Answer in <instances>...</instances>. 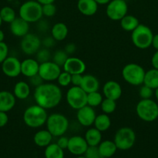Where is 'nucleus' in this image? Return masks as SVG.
Masks as SVG:
<instances>
[{
  "instance_id": "f257e3e1",
  "label": "nucleus",
  "mask_w": 158,
  "mask_h": 158,
  "mask_svg": "<svg viewBox=\"0 0 158 158\" xmlns=\"http://www.w3.org/2000/svg\"><path fill=\"white\" fill-rule=\"evenodd\" d=\"M33 98L36 103L44 109H53L60 104L62 100V91L58 85L52 83H43L35 88Z\"/></svg>"
},
{
  "instance_id": "f03ea898",
  "label": "nucleus",
  "mask_w": 158,
  "mask_h": 158,
  "mask_svg": "<svg viewBox=\"0 0 158 158\" xmlns=\"http://www.w3.org/2000/svg\"><path fill=\"white\" fill-rule=\"evenodd\" d=\"M48 114L46 110L36 103L29 106L23 113V122L30 128H38L46 124Z\"/></svg>"
},
{
  "instance_id": "7ed1b4c3",
  "label": "nucleus",
  "mask_w": 158,
  "mask_h": 158,
  "mask_svg": "<svg viewBox=\"0 0 158 158\" xmlns=\"http://www.w3.org/2000/svg\"><path fill=\"white\" fill-rule=\"evenodd\" d=\"M20 18L29 23H37L40 21L43 15L42 5L37 0H29L20 6L19 9Z\"/></svg>"
},
{
  "instance_id": "20e7f679",
  "label": "nucleus",
  "mask_w": 158,
  "mask_h": 158,
  "mask_svg": "<svg viewBox=\"0 0 158 158\" xmlns=\"http://www.w3.org/2000/svg\"><path fill=\"white\" fill-rule=\"evenodd\" d=\"M136 113L143 121L153 122L158 118V104L152 99H141L136 106Z\"/></svg>"
},
{
  "instance_id": "39448f33",
  "label": "nucleus",
  "mask_w": 158,
  "mask_h": 158,
  "mask_svg": "<svg viewBox=\"0 0 158 158\" xmlns=\"http://www.w3.org/2000/svg\"><path fill=\"white\" fill-rule=\"evenodd\" d=\"M46 130L53 137L63 136L69 128V121L66 116L59 113H54L48 116L46 122Z\"/></svg>"
},
{
  "instance_id": "423d86ee",
  "label": "nucleus",
  "mask_w": 158,
  "mask_h": 158,
  "mask_svg": "<svg viewBox=\"0 0 158 158\" xmlns=\"http://www.w3.org/2000/svg\"><path fill=\"white\" fill-rule=\"evenodd\" d=\"M153 33L150 27L143 24H139L131 32L133 44L139 49H147L151 46Z\"/></svg>"
},
{
  "instance_id": "0eeeda50",
  "label": "nucleus",
  "mask_w": 158,
  "mask_h": 158,
  "mask_svg": "<svg viewBox=\"0 0 158 158\" xmlns=\"http://www.w3.org/2000/svg\"><path fill=\"white\" fill-rule=\"evenodd\" d=\"M146 71L140 65L136 63H129L122 70V78L126 83L133 86H140L143 83Z\"/></svg>"
},
{
  "instance_id": "6e6552de",
  "label": "nucleus",
  "mask_w": 158,
  "mask_h": 158,
  "mask_svg": "<svg viewBox=\"0 0 158 158\" xmlns=\"http://www.w3.org/2000/svg\"><path fill=\"white\" fill-rule=\"evenodd\" d=\"M113 141L116 143L117 149L127 151L134 146L136 142V133L131 127H121L116 131Z\"/></svg>"
},
{
  "instance_id": "1a4fd4ad",
  "label": "nucleus",
  "mask_w": 158,
  "mask_h": 158,
  "mask_svg": "<svg viewBox=\"0 0 158 158\" xmlns=\"http://www.w3.org/2000/svg\"><path fill=\"white\" fill-rule=\"evenodd\" d=\"M66 100L72 109L77 110L87 105V93L81 86H72L67 92Z\"/></svg>"
},
{
  "instance_id": "9d476101",
  "label": "nucleus",
  "mask_w": 158,
  "mask_h": 158,
  "mask_svg": "<svg viewBox=\"0 0 158 158\" xmlns=\"http://www.w3.org/2000/svg\"><path fill=\"white\" fill-rule=\"evenodd\" d=\"M106 15L112 21H120L128 12V5L125 0H111L107 4Z\"/></svg>"
},
{
  "instance_id": "9b49d317",
  "label": "nucleus",
  "mask_w": 158,
  "mask_h": 158,
  "mask_svg": "<svg viewBox=\"0 0 158 158\" xmlns=\"http://www.w3.org/2000/svg\"><path fill=\"white\" fill-rule=\"evenodd\" d=\"M60 73H61L60 66L54 63L52 60L40 63L38 74L44 82L50 83L57 80Z\"/></svg>"
},
{
  "instance_id": "f8f14e48",
  "label": "nucleus",
  "mask_w": 158,
  "mask_h": 158,
  "mask_svg": "<svg viewBox=\"0 0 158 158\" xmlns=\"http://www.w3.org/2000/svg\"><path fill=\"white\" fill-rule=\"evenodd\" d=\"M42 41L39 36L33 33H28L22 37L20 48L26 55L33 56L41 48Z\"/></svg>"
},
{
  "instance_id": "ddd939ff",
  "label": "nucleus",
  "mask_w": 158,
  "mask_h": 158,
  "mask_svg": "<svg viewBox=\"0 0 158 158\" xmlns=\"http://www.w3.org/2000/svg\"><path fill=\"white\" fill-rule=\"evenodd\" d=\"M2 70L8 77H19L21 74V62L15 56H8L2 63Z\"/></svg>"
},
{
  "instance_id": "4468645a",
  "label": "nucleus",
  "mask_w": 158,
  "mask_h": 158,
  "mask_svg": "<svg viewBox=\"0 0 158 158\" xmlns=\"http://www.w3.org/2000/svg\"><path fill=\"white\" fill-rule=\"evenodd\" d=\"M96 113L94 108L88 105H85L77 111V120L81 126L91 127L94 124L96 117Z\"/></svg>"
},
{
  "instance_id": "2eb2a0df",
  "label": "nucleus",
  "mask_w": 158,
  "mask_h": 158,
  "mask_svg": "<svg viewBox=\"0 0 158 158\" xmlns=\"http://www.w3.org/2000/svg\"><path fill=\"white\" fill-rule=\"evenodd\" d=\"M88 148V143L85 137L81 136H73L69 138L68 150L74 155L81 156L85 154Z\"/></svg>"
},
{
  "instance_id": "dca6fc26",
  "label": "nucleus",
  "mask_w": 158,
  "mask_h": 158,
  "mask_svg": "<svg viewBox=\"0 0 158 158\" xmlns=\"http://www.w3.org/2000/svg\"><path fill=\"white\" fill-rule=\"evenodd\" d=\"M64 71L70 74H84L86 70V64L85 62L77 57H68L63 66Z\"/></svg>"
},
{
  "instance_id": "f3484780",
  "label": "nucleus",
  "mask_w": 158,
  "mask_h": 158,
  "mask_svg": "<svg viewBox=\"0 0 158 158\" xmlns=\"http://www.w3.org/2000/svg\"><path fill=\"white\" fill-rule=\"evenodd\" d=\"M102 92L105 98L111 99L116 101L122 97V89L121 85L118 82L109 80L104 84Z\"/></svg>"
},
{
  "instance_id": "a211bd4d",
  "label": "nucleus",
  "mask_w": 158,
  "mask_h": 158,
  "mask_svg": "<svg viewBox=\"0 0 158 158\" xmlns=\"http://www.w3.org/2000/svg\"><path fill=\"white\" fill-rule=\"evenodd\" d=\"M10 31L16 37H23L29 33V23L20 17H16L10 23Z\"/></svg>"
},
{
  "instance_id": "6ab92c4d",
  "label": "nucleus",
  "mask_w": 158,
  "mask_h": 158,
  "mask_svg": "<svg viewBox=\"0 0 158 158\" xmlns=\"http://www.w3.org/2000/svg\"><path fill=\"white\" fill-rule=\"evenodd\" d=\"M40 63L35 59L27 58L21 62V74L29 78L38 74Z\"/></svg>"
},
{
  "instance_id": "aec40b11",
  "label": "nucleus",
  "mask_w": 158,
  "mask_h": 158,
  "mask_svg": "<svg viewBox=\"0 0 158 158\" xmlns=\"http://www.w3.org/2000/svg\"><path fill=\"white\" fill-rule=\"evenodd\" d=\"M77 8L82 15L91 16L98 12L99 4L94 0H78Z\"/></svg>"
},
{
  "instance_id": "412c9836",
  "label": "nucleus",
  "mask_w": 158,
  "mask_h": 158,
  "mask_svg": "<svg viewBox=\"0 0 158 158\" xmlns=\"http://www.w3.org/2000/svg\"><path fill=\"white\" fill-rule=\"evenodd\" d=\"M15 97L7 90L0 91V111L9 112L15 106Z\"/></svg>"
},
{
  "instance_id": "4be33fe9",
  "label": "nucleus",
  "mask_w": 158,
  "mask_h": 158,
  "mask_svg": "<svg viewBox=\"0 0 158 158\" xmlns=\"http://www.w3.org/2000/svg\"><path fill=\"white\" fill-rule=\"evenodd\" d=\"M99 86L100 83L97 77L91 74H85V75L83 74V78L80 86L87 94L99 91Z\"/></svg>"
},
{
  "instance_id": "5701e85b",
  "label": "nucleus",
  "mask_w": 158,
  "mask_h": 158,
  "mask_svg": "<svg viewBox=\"0 0 158 158\" xmlns=\"http://www.w3.org/2000/svg\"><path fill=\"white\" fill-rule=\"evenodd\" d=\"M51 36L56 41H63L68 35V28L64 23H57L50 29Z\"/></svg>"
},
{
  "instance_id": "b1692460",
  "label": "nucleus",
  "mask_w": 158,
  "mask_h": 158,
  "mask_svg": "<svg viewBox=\"0 0 158 158\" xmlns=\"http://www.w3.org/2000/svg\"><path fill=\"white\" fill-rule=\"evenodd\" d=\"M13 94L19 100H26L30 94V85L25 81H19L13 88Z\"/></svg>"
},
{
  "instance_id": "393cba45",
  "label": "nucleus",
  "mask_w": 158,
  "mask_h": 158,
  "mask_svg": "<svg viewBox=\"0 0 158 158\" xmlns=\"http://www.w3.org/2000/svg\"><path fill=\"white\" fill-rule=\"evenodd\" d=\"M53 135L47 130H40L37 131L33 137V141L37 146L40 148H46L51 143Z\"/></svg>"
},
{
  "instance_id": "a878e982",
  "label": "nucleus",
  "mask_w": 158,
  "mask_h": 158,
  "mask_svg": "<svg viewBox=\"0 0 158 158\" xmlns=\"http://www.w3.org/2000/svg\"><path fill=\"white\" fill-rule=\"evenodd\" d=\"M98 148H99V152L102 154V157L105 158L111 157L112 156L116 154V151H117V147L114 141L108 140L101 142L98 146Z\"/></svg>"
},
{
  "instance_id": "bb28decb",
  "label": "nucleus",
  "mask_w": 158,
  "mask_h": 158,
  "mask_svg": "<svg viewBox=\"0 0 158 158\" xmlns=\"http://www.w3.org/2000/svg\"><path fill=\"white\" fill-rule=\"evenodd\" d=\"M85 139L88 146H99V143L102 142V132L95 127L89 128L85 133Z\"/></svg>"
},
{
  "instance_id": "cd10ccee",
  "label": "nucleus",
  "mask_w": 158,
  "mask_h": 158,
  "mask_svg": "<svg viewBox=\"0 0 158 158\" xmlns=\"http://www.w3.org/2000/svg\"><path fill=\"white\" fill-rule=\"evenodd\" d=\"M120 26L125 32H132L140 23L139 19L133 15H125L120 20Z\"/></svg>"
},
{
  "instance_id": "c85d7f7f",
  "label": "nucleus",
  "mask_w": 158,
  "mask_h": 158,
  "mask_svg": "<svg viewBox=\"0 0 158 158\" xmlns=\"http://www.w3.org/2000/svg\"><path fill=\"white\" fill-rule=\"evenodd\" d=\"M143 84L153 89L158 88V69L153 68L148 71H146Z\"/></svg>"
},
{
  "instance_id": "c756f323",
  "label": "nucleus",
  "mask_w": 158,
  "mask_h": 158,
  "mask_svg": "<svg viewBox=\"0 0 158 158\" xmlns=\"http://www.w3.org/2000/svg\"><path fill=\"white\" fill-rule=\"evenodd\" d=\"M112 124L111 119L108 114H102L97 115L94 122V126L96 129L100 131L101 132L108 131Z\"/></svg>"
},
{
  "instance_id": "7c9ffc66",
  "label": "nucleus",
  "mask_w": 158,
  "mask_h": 158,
  "mask_svg": "<svg viewBox=\"0 0 158 158\" xmlns=\"http://www.w3.org/2000/svg\"><path fill=\"white\" fill-rule=\"evenodd\" d=\"M45 158H64V150L60 148L57 143H50L46 147L44 151Z\"/></svg>"
},
{
  "instance_id": "2f4dec72",
  "label": "nucleus",
  "mask_w": 158,
  "mask_h": 158,
  "mask_svg": "<svg viewBox=\"0 0 158 158\" xmlns=\"http://www.w3.org/2000/svg\"><path fill=\"white\" fill-rule=\"evenodd\" d=\"M102 100H103V96L99 91L87 94V105L91 107L94 108L100 106Z\"/></svg>"
},
{
  "instance_id": "473e14b6",
  "label": "nucleus",
  "mask_w": 158,
  "mask_h": 158,
  "mask_svg": "<svg viewBox=\"0 0 158 158\" xmlns=\"http://www.w3.org/2000/svg\"><path fill=\"white\" fill-rule=\"evenodd\" d=\"M0 16L2 22L9 23V24L16 18L15 10L10 6H4L0 10Z\"/></svg>"
},
{
  "instance_id": "72a5a7b5",
  "label": "nucleus",
  "mask_w": 158,
  "mask_h": 158,
  "mask_svg": "<svg viewBox=\"0 0 158 158\" xmlns=\"http://www.w3.org/2000/svg\"><path fill=\"white\" fill-rule=\"evenodd\" d=\"M103 114H111L116 110V100H111V99L105 98L102 100L100 105Z\"/></svg>"
},
{
  "instance_id": "f704fd0d",
  "label": "nucleus",
  "mask_w": 158,
  "mask_h": 158,
  "mask_svg": "<svg viewBox=\"0 0 158 158\" xmlns=\"http://www.w3.org/2000/svg\"><path fill=\"white\" fill-rule=\"evenodd\" d=\"M69 55L65 52L64 49H58L54 52V56H52V61L58 65L60 67H63L64 64L67 61Z\"/></svg>"
},
{
  "instance_id": "c9c22d12",
  "label": "nucleus",
  "mask_w": 158,
  "mask_h": 158,
  "mask_svg": "<svg viewBox=\"0 0 158 158\" xmlns=\"http://www.w3.org/2000/svg\"><path fill=\"white\" fill-rule=\"evenodd\" d=\"M36 56H37V59L36 60L40 63L50 61L52 59L50 51L49 50V49L45 47L40 48L38 50V52L36 53Z\"/></svg>"
},
{
  "instance_id": "e433bc0d",
  "label": "nucleus",
  "mask_w": 158,
  "mask_h": 158,
  "mask_svg": "<svg viewBox=\"0 0 158 158\" xmlns=\"http://www.w3.org/2000/svg\"><path fill=\"white\" fill-rule=\"evenodd\" d=\"M57 81L59 86L66 87V86L71 84V74L66 72V71H63L58 76V77L57 79Z\"/></svg>"
},
{
  "instance_id": "4c0bfd02",
  "label": "nucleus",
  "mask_w": 158,
  "mask_h": 158,
  "mask_svg": "<svg viewBox=\"0 0 158 158\" xmlns=\"http://www.w3.org/2000/svg\"><path fill=\"white\" fill-rule=\"evenodd\" d=\"M42 12H43V16L50 18V17L54 16L57 12V7L54 3L42 5Z\"/></svg>"
},
{
  "instance_id": "58836bf2",
  "label": "nucleus",
  "mask_w": 158,
  "mask_h": 158,
  "mask_svg": "<svg viewBox=\"0 0 158 158\" xmlns=\"http://www.w3.org/2000/svg\"><path fill=\"white\" fill-rule=\"evenodd\" d=\"M154 94V89L146 85L143 84V86L139 88V95L141 99H151Z\"/></svg>"
},
{
  "instance_id": "ea45409f",
  "label": "nucleus",
  "mask_w": 158,
  "mask_h": 158,
  "mask_svg": "<svg viewBox=\"0 0 158 158\" xmlns=\"http://www.w3.org/2000/svg\"><path fill=\"white\" fill-rule=\"evenodd\" d=\"M85 157L86 158H105L102 157V154L99 152L98 146L90 147L88 146L86 152L85 153Z\"/></svg>"
},
{
  "instance_id": "a19ab883",
  "label": "nucleus",
  "mask_w": 158,
  "mask_h": 158,
  "mask_svg": "<svg viewBox=\"0 0 158 158\" xmlns=\"http://www.w3.org/2000/svg\"><path fill=\"white\" fill-rule=\"evenodd\" d=\"M8 53H9V47L7 44L4 42H1L0 43V63H2L7 58Z\"/></svg>"
},
{
  "instance_id": "79ce46f5",
  "label": "nucleus",
  "mask_w": 158,
  "mask_h": 158,
  "mask_svg": "<svg viewBox=\"0 0 158 158\" xmlns=\"http://www.w3.org/2000/svg\"><path fill=\"white\" fill-rule=\"evenodd\" d=\"M29 85L31 86H33L34 87H37V86H40L41 84L43 83V80L41 78L39 74H37V75L33 76V77H31L29 78Z\"/></svg>"
},
{
  "instance_id": "37998d69",
  "label": "nucleus",
  "mask_w": 158,
  "mask_h": 158,
  "mask_svg": "<svg viewBox=\"0 0 158 158\" xmlns=\"http://www.w3.org/2000/svg\"><path fill=\"white\" fill-rule=\"evenodd\" d=\"M42 41V46H43V47L47 48V49H50V48H52L53 46L55 45L56 40L53 38L52 36H47L46 38L43 39Z\"/></svg>"
},
{
  "instance_id": "c03bdc74",
  "label": "nucleus",
  "mask_w": 158,
  "mask_h": 158,
  "mask_svg": "<svg viewBox=\"0 0 158 158\" xmlns=\"http://www.w3.org/2000/svg\"><path fill=\"white\" fill-rule=\"evenodd\" d=\"M68 142H69V138L67 137H64V136L63 135L59 137L58 140H57V142L56 143H57L60 148L64 150V149H68Z\"/></svg>"
},
{
  "instance_id": "a18cd8bd",
  "label": "nucleus",
  "mask_w": 158,
  "mask_h": 158,
  "mask_svg": "<svg viewBox=\"0 0 158 158\" xmlns=\"http://www.w3.org/2000/svg\"><path fill=\"white\" fill-rule=\"evenodd\" d=\"M83 74H73L71 75V84L73 86H80L81 84Z\"/></svg>"
},
{
  "instance_id": "49530a36",
  "label": "nucleus",
  "mask_w": 158,
  "mask_h": 158,
  "mask_svg": "<svg viewBox=\"0 0 158 158\" xmlns=\"http://www.w3.org/2000/svg\"><path fill=\"white\" fill-rule=\"evenodd\" d=\"M9 122V117L6 112L0 111V127H3L6 126Z\"/></svg>"
},
{
  "instance_id": "de8ad7c7",
  "label": "nucleus",
  "mask_w": 158,
  "mask_h": 158,
  "mask_svg": "<svg viewBox=\"0 0 158 158\" xmlns=\"http://www.w3.org/2000/svg\"><path fill=\"white\" fill-rule=\"evenodd\" d=\"M76 49H77V47H76L75 44H74V43H68V44L65 46L64 50L68 55H70V54L74 53L76 51Z\"/></svg>"
},
{
  "instance_id": "09e8293b",
  "label": "nucleus",
  "mask_w": 158,
  "mask_h": 158,
  "mask_svg": "<svg viewBox=\"0 0 158 158\" xmlns=\"http://www.w3.org/2000/svg\"><path fill=\"white\" fill-rule=\"evenodd\" d=\"M151 64L153 66V68L158 69V50H156V52L153 53V56H152Z\"/></svg>"
},
{
  "instance_id": "8fccbe9b",
  "label": "nucleus",
  "mask_w": 158,
  "mask_h": 158,
  "mask_svg": "<svg viewBox=\"0 0 158 158\" xmlns=\"http://www.w3.org/2000/svg\"><path fill=\"white\" fill-rule=\"evenodd\" d=\"M151 46H153L156 50H158V33L153 35Z\"/></svg>"
},
{
  "instance_id": "3c124183",
  "label": "nucleus",
  "mask_w": 158,
  "mask_h": 158,
  "mask_svg": "<svg viewBox=\"0 0 158 158\" xmlns=\"http://www.w3.org/2000/svg\"><path fill=\"white\" fill-rule=\"evenodd\" d=\"M37 1L41 5H45L49 4V3H54L55 0H37Z\"/></svg>"
},
{
  "instance_id": "603ef678",
  "label": "nucleus",
  "mask_w": 158,
  "mask_h": 158,
  "mask_svg": "<svg viewBox=\"0 0 158 158\" xmlns=\"http://www.w3.org/2000/svg\"><path fill=\"white\" fill-rule=\"evenodd\" d=\"M99 5H107L111 0H94Z\"/></svg>"
},
{
  "instance_id": "864d4df0",
  "label": "nucleus",
  "mask_w": 158,
  "mask_h": 158,
  "mask_svg": "<svg viewBox=\"0 0 158 158\" xmlns=\"http://www.w3.org/2000/svg\"><path fill=\"white\" fill-rule=\"evenodd\" d=\"M4 39H5L4 32H3L2 30H1V29H0V43L4 41Z\"/></svg>"
},
{
  "instance_id": "5fc2aeb1",
  "label": "nucleus",
  "mask_w": 158,
  "mask_h": 158,
  "mask_svg": "<svg viewBox=\"0 0 158 158\" xmlns=\"http://www.w3.org/2000/svg\"><path fill=\"white\" fill-rule=\"evenodd\" d=\"M154 95H155V97H156V100L158 101V88H156V89H154Z\"/></svg>"
},
{
  "instance_id": "6e6d98bb",
  "label": "nucleus",
  "mask_w": 158,
  "mask_h": 158,
  "mask_svg": "<svg viewBox=\"0 0 158 158\" xmlns=\"http://www.w3.org/2000/svg\"><path fill=\"white\" fill-rule=\"evenodd\" d=\"M2 19H1V16H0V26H2Z\"/></svg>"
},
{
  "instance_id": "4d7b16f0",
  "label": "nucleus",
  "mask_w": 158,
  "mask_h": 158,
  "mask_svg": "<svg viewBox=\"0 0 158 158\" xmlns=\"http://www.w3.org/2000/svg\"><path fill=\"white\" fill-rule=\"evenodd\" d=\"M76 158H86L85 157H82V156H79V157H76Z\"/></svg>"
}]
</instances>
